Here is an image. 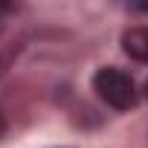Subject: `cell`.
<instances>
[{"label": "cell", "instance_id": "cell-1", "mask_svg": "<svg viewBox=\"0 0 148 148\" xmlns=\"http://www.w3.org/2000/svg\"><path fill=\"white\" fill-rule=\"evenodd\" d=\"M93 90L99 93V99L116 110H128L136 105V87L134 79L119 67H102L93 76Z\"/></svg>", "mask_w": 148, "mask_h": 148}, {"label": "cell", "instance_id": "cell-2", "mask_svg": "<svg viewBox=\"0 0 148 148\" xmlns=\"http://www.w3.org/2000/svg\"><path fill=\"white\" fill-rule=\"evenodd\" d=\"M122 49L134 58L148 64V26H134L122 35Z\"/></svg>", "mask_w": 148, "mask_h": 148}, {"label": "cell", "instance_id": "cell-3", "mask_svg": "<svg viewBox=\"0 0 148 148\" xmlns=\"http://www.w3.org/2000/svg\"><path fill=\"white\" fill-rule=\"evenodd\" d=\"M3 131H6V119H3V113H0V136H3Z\"/></svg>", "mask_w": 148, "mask_h": 148}, {"label": "cell", "instance_id": "cell-4", "mask_svg": "<svg viewBox=\"0 0 148 148\" xmlns=\"http://www.w3.org/2000/svg\"><path fill=\"white\" fill-rule=\"evenodd\" d=\"M145 93H148V82H145Z\"/></svg>", "mask_w": 148, "mask_h": 148}]
</instances>
